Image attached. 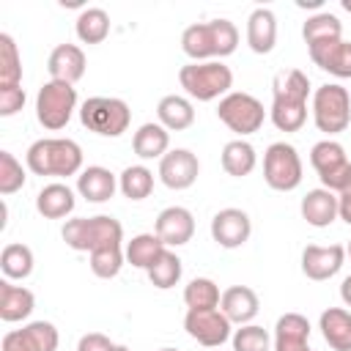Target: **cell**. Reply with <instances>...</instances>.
Returning <instances> with one entry per match:
<instances>
[{"mask_svg": "<svg viewBox=\"0 0 351 351\" xmlns=\"http://www.w3.org/2000/svg\"><path fill=\"white\" fill-rule=\"evenodd\" d=\"M274 101H271V123L280 132H299L307 121V96H310V80L299 69L280 71L274 77Z\"/></svg>", "mask_w": 351, "mask_h": 351, "instance_id": "6da1fadb", "label": "cell"}, {"mask_svg": "<svg viewBox=\"0 0 351 351\" xmlns=\"http://www.w3.org/2000/svg\"><path fill=\"white\" fill-rule=\"evenodd\" d=\"M236 47H239V30L230 19L197 22L181 33V49L186 58H192V63L228 58L236 52Z\"/></svg>", "mask_w": 351, "mask_h": 351, "instance_id": "7a4b0ae2", "label": "cell"}, {"mask_svg": "<svg viewBox=\"0 0 351 351\" xmlns=\"http://www.w3.org/2000/svg\"><path fill=\"white\" fill-rule=\"evenodd\" d=\"M25 162L36 176H77L82 173V148L69 137H41L27 148Z\"/></svg>", "mask_w": 351, "mask_h": 351, "instance_id": "3957f363", "label": "cell"}, {"mask_svg": "<svg viewBox=\"0 0 351 351\" xmlns=\"http://www.w3.org/2000/svg\"><path fill=\"white\" fill-rule=\"evenodd\" d=\"M60 236H63L66 247L90 255V252L99 250V247L121 244V241H123V225H121L115 217H107V214L74 217V219H66Z\"/></svg>", "mask_w": 351, "mask_h": 351, "instance_id": "277c9868", "label": "cell"}, {"mask_svg": "<svg viewBox=\"0 0 351 351\" xmlns=\"http://www.w3.org/2000/svg\"><path fill=\"white\" fill-rule=\"evenodd\" d=\"M181 88L197 99V101H214L219 96H228L233 88V71L222 60H203V63H186L178 71Z\"/></svg>", "mask_w": 351, "mask_h": 351, "instance_id": "5b68a950", "label": "cell"}, {"mask_svg": "<svg viewBox=\"0 0 351 351\" xmlns=\"http://www.w3.org/2000/svg\"><path fill=\"white\" fill-rule=\"evenodd\" d=\"M80 121L99 137H121L132 123V110L115 96H90L80 107Z\"/></svg>", "mask_w": 351, "mask_h": 351, "instance_id": "8992f818", "label": "cell"}, {"mask_svg": "<svg viewBox=\"0 0 351 351\" xmlns=\"http://www.w3.org/2000/svg\"><path fill=\"white\" fill-rule=\"evenodd\" d=\"M313 121H315L318 132H326V134L346 132L351 123V93L337 82H326V85L315 88Z\"/></svg>", "mask_w": 351, "mask_h": 351, "instance_id": "52a82bcc", "label": "cell"}, {"mask_svg": "<svg viewBox=\"0 0 351 351\" xmlns=\"http://www.w3.org/2000/svg\"><path fill=\"white\" fill-rule=\"evenodd\" d=\"M77 110V88L69 85V82H58V80H49L38 88V96H36V118L44 129L49 132H58L63 129L71 115Z\"/></svg>", "mask_w": 351, "mask_h": 351, "instance_id": "ba28073f", "label": "cell"}, {"mask_svg": "<svg viewBox=\"0 0 351 351\" xmlns=\"http://www.w3.org/2000/svg\"><path fill=\"white\" fill-rule=\"evenodd\" d=\"M217 118L236 134H255L261 132L263 121H266V110L263 104L252 96V93H244V90H230L228 96L219 99V107H217Z\"/></svg>", "mask_w": 351, "mask_h": 351, "instance_id": "9c48e42d", "label": "cell"}, {"mask_svg": "<svg viewBox=\"0 0 351 351\" xmlns=\"http://www.w3.org/2000/svg\"><path fill=\"white\" fill-rule=\"evenodd\" d=\"M263 178L277 192H291L302 184V159L291 143H271L263 154Z\"/></svg>", "mask_w": 351, "mask_h": 351, "instance_id": "30bf717a", "label": "cell"}, {"mask_svg": "<svg viewBox=\"0 0 351 351\" xmlns=\"http://www.w3.org/2000/svg\"><path fill=\"white\" fill-rule=\"evenodd\" d=\"M310 165L315 167L324 189H329L335 195L351 181V162L346 156V148L337 140H321V143H315L313 151H310Z\"/></svg>", "mask_w": 351, "mask_h": 351, "instance_id": "8fae6325", "label": "cell"}, {"mask_svg": "<svg viewBox=\"0 0 351 351\" xmlns=\"http://www.w3.org/2000/svg\"><path fill=\"white\" fill-rule=\"evenodd\" d=\"M184 329L192 340H197L206 348H219L230 337V321L219 307L214 310H186Z\"/></svg>", "mask_w": 351, "mask_h": 351, "instance_id": "7c38bea8", "label": "cell"}, {"mask_svg": "<svg viewBox=\"0 0 351 351\" xmlns=\"http://www.w3.org/2000/svg\"><path fill=\"white\" fill-rule=\"evenodd\" d=\"M200 176V162L189 148H173L159 159V178L167 189H189Z\"/></svg>", "mask_w": 351, "mask_h": 351, "instance_id": "4fadbf2b", "label": "cell"}, {"mask_svg": "<svg viewBox=\"0 0 351 351\" xmlns=\"http://www.w3.org/2000/svg\"><path fill=\"white\" fill-rule=\"evenodd\" d=\"M58 329L49 321H33L3 337V351H58Z\"/></svg>", "mask_w": 351, "mask_h": 351, "instance_id": "5bb4252c", "label": "cell"}, {"mask_svg": "<svg viewBox=\"0 0 351 351\" xmlns=\"http://www.w3.org/2000/svg\"><path fill=\"white\" fill-rule=\"evenodd\" d=\"M346 263V247L343 244H329V247H318V244H307L302 250V271L307 280H329L335 277Z\"/></svg>", "mask_w": 351, "mask_h": 351, "instance_id": "9a60e30c", "label": "cell"}, {"mask_svg": "<svg viewBox=\"0 0 351 351\" xmlns=\"http://www.w3.org/2000/svg\"><path fill=\"white\" fill-rule=\"evenodd\" d=\"M250 233H252V222L250 214L241 208H222L211 219V239L225 250L241 247L250 239Z\"/></svg>", "mask_w": 351, "mask_h": 351, "instance_id": "2e32d148", "label": "cell"}, {"mask_svg": "<svg viewBox=\"0 0 351 351\" xmlns=\"http://www.w3.org/2000/svg\"><path fill=\"white\" fill-rule=\"evenodd\" d=\"M154 233L165 241V247H181L195 236V217L184 206H167L159 211Z\"/></svg>", "mask_w": 351, "mask_h": 351, "instance_id": "e0dca14e", "label": "cell"}, {"mask_svg": "<svg viewBox=\"0 0 351 351\" xmlns=\"http://www.w3.org/2000/svg\"><path fill=\"white\" fill-rule=\"evenodd\" d=\"M307 52H310V60L318 69H324V71H329L340 80L351 77V41H343V38L321 41V44L307 47Z\"/></svg>", "mask_w": 351, "mask_h": 351, "instance_id": "ac0fdd59", "label": "cell"}, {"mask_svg": "<svg viewBox=\"0 0 351 351\" xmlns=\"http://www.w3.org/2000/svg\"><path fill=\"white\" fill-rule=\"evenodd\" d=\"M85 66H88V63H85V52H82L77 44H58V47L49 52V60H47L49 80L69 82V85H74L77 80H82Z\"/></svg>", "mask_w": 351, "mask_h": 351, "instance_id": "d6986e66", "label": "cell"}, {"mask_svg": "<svg viewBox=\"0 0 351 351\" xmlns=\"http://www.w3.org/2000/svg\"><path fill=\"white\" fill-rule=\"evenodd\" d=\"M219 310L225 313V318L230 324L244 326V324H252V318L258 315L261 299H258V293L250 285H230L228 291H222Z\"/></svg>", "mask_w": 351, "mask_h": 351, "instance_id": "ffe728a7", "label": "cell"}, {"mask_svg": "<svg viewBox=\"0 0 351 351\" xmlns=\"http://www.w3.org/2000/svg\"><path fill=\"white\" fill-rule=\"evenodd\" d=\"M310 321L302 313H285L274 324V351H313Z\"/></svg>", "mask_w": 351, "mask_h": 351, "instance_id": "44dd1931", "label": "cell"}, {"mask_svg": "<svg viewBox=\"0 0 351 351\" xmlns=\"http://www.w3.org/2000/svg\"><path fill=\"white\" fill-rule=\"evenodd\" d=\"M302 219L313 228H329L340 211H337V195L329 192V189H310L304 197H302Z\"/></svg>", "mask_w": 351, "mask_h": 351, "instance_id": "7402d4cb", "label": "cell"}, {"mask_svg": "<svg viewBox=\"0 0 351 351\" xmlns=\"http://www.w3.org/2000/svg\"><path fill=\"white\" fill-rule=\"evenodd\" d=\"M115 189H118V178L101 165H90L77 176V192L88 203H104L115 195Z\"/></svg>", "mask_w": 351, "mask_h": 351, "instance_id": "603a6c76", "label": "cell"}, {"mask_svg": "<svg viewBox=\"0 0 351 351\" xmlns=\"http://www.w3.org/2000/svg\"><path fill=\"white\" fill-rule=\"evenodd\" d=\"M277 41V16L269 8H255L247 19V44L255 55H269Z\"/></svg>", "mask_w": 351, "mask_h": 351, "instance_id": "cb8c5ba5", "label": "cell"}, {"mask_svg": "<svg viewBox=\"0 0 351 351\" xmlns=\"http://www.w3.org/2000/svg\"><path fill=\"white\" fill-rule=\"evenodd\" d=\"M36 307V296L33 291L14 285L11 280H0V318L5 324L14 321H25Z\"/></svg>", "mask_w": 351, "mask_h": 351, "instance_id": "d4e9b609", "label": "cell"}, {"mask_svg": "<svg viewBox=\"0 0 351 351\" xmlns=\"http://www.w3.org/2000/svg\"><path fill=\"white\" fill-rule=\"evenodd\" d=\"M77 200H74V192L71 186L55 181V184H47L38 195H36V211L44 217V219H63L74 211Z\"/></svg>", "mask_w": 351, "mask_h": 351, "instance_id": "484cf974", "label": "cell"}, {"mask_svg": "<svg viewBox=\"0 0 351 351\" xmlns=\"http://www.w3.org/2000/svg\"><path fill=\"white\" fill-rule=\"evenodd\" d=\"M318 329L329 348L335 351H351V313L343 307H326L318 318Z\"/></svg>", "mask_w": 351, "mask_h": 351, "instance_id": "4316f807", "label": "cell"}, {"mask_svg": "<svg viewBox=\"0 0 351 351\" xmlns=\"http://www.w3.org/2000/svg\"><path fill=\"white\" fill-rule=\"evenodd\" d=\"M156 118L159 123L167 129V132H184L195 123V107L186 96H178V93H170V96H162L159 104H156Z\"/></svg>", "mask_w": 351, "mask_h": 351, "instance_id": "83f0119b", "label": "cell"}, {"mask_svg": "<svg viewBox=\"0 0 351 351\" xmlns=\"http://www.w3.org/2000/svg\"><path fill=\"white\" fill-rule=\"evenodd\" d=\"M132 148L140 159H162L170 148V132L162 123H143L132 137Z\"/></svg>", "mask_w": 351, "mask_h": 351, "instance_id": "f1b7e54d", "label": "cell"}, {"mask_svg": "<svg viewBox=\"0 0 351 351\" xmlns=\"http://www.w3.org/2000/svg\"><path fill=\"white\" fill-rule=\"evenodd\" d=\"M255 165H258V156H255V148L247 140L239 137V140L225 143V148H222V170L228 176L244 178V176H250L255 170Z\"/></svg>", "mask_w": 351, "mask_h": 351, "instance_id": "f546056e", "label": "cell"}, {"mask_svg": "<svg viewBox=\"0 0 351 351\" xmlns=\"http://www.w3.org/2000/svg\"><path fill=\"white\" fill-rule=\"evenodd\" d=\"M167 247H165V241L156 236V233H140V236H134L129 244H126V261L134 266V269H151L154 266V261L165 252Z\"/></svg>", "mask_w": 351, "mask_h": 351, "instance_id": "4dcf8cb0", "label": "cell"}, {"mask_svg": "<svg viewBox=\"0 0 351 351\" xmlns=\"http://www.w3.org/2000/svg\"><path fill=\"white\" fill-rule=\"evenodd\" d=\"M302 38L307 47L321 44V41H335V38H343V25L335 14L321 11V14L307 16V22L302 25Z\"/></svg>", "mask_w": 351, "mask_h": 351, "instance_id": "1f68e13d", "label": "cell"}, {"mask_svg": "<svg viewBox=\"0 0 351 351\" xmlns=\"http://www.w3.org/2000/svg\"><path fill=\"white\" fill-rule=\"evenodd\" d=\"M74 30L82 44H101L110 36V16L104 8H85L77 16Z\"/></svg>", "mask_w": 351, "mask_h": 351, "instance_id": "d6a6232c", "label": "cell"}, {"mask_svg": "<svg viewBox=\"0 0 351 351\" xmlns=\"http://www.w3.org/2000/svg\"><path fill=\"white\" fill-rule=\"evenodd\" d=\"M118 189L129 200H145L154 192V173L145 165H129L118 176Z\"/></svg>", "mask_w": 351, "mask_h": 351, "instance_id": "836d02e7", "label": "cell"}, {"mask_svg": "<svg viewBox=\"0 0 351 351\" xmlns=\"http://www.w3.org/2000/svg\"><path fill=\"white\" fill-rule=\"evenodd\" d=\"M0 269L5 280H25L33 271V250L27 244H5L0 252Z\"/></svg>", "mask_w": 351, "mask_h": 351, "instance_id": "e575fe53", "label": "cell"}, {"mask_svg": "<svg viewBox=\"0 0 351 351\" xmlns=\"http://www.w3.org/2000/svg\"><path fill=\"white\" fill-rule=\"evenodd\" d=\"M22 82V58L16 41L8 33H0V88H14Z\"/></svg>", "mask_w": 351, "mask_h": 351, "instance_id": "d590c367", "label": "cell"}, {"mask_svg": "<svg viewBox=\"0 0 351 351\" xmlns=\"http://www.w3.org/2000/svg\"><path fill=\"white\" fill-rule=\"evenodd\" d=\"M181 271H184L181 258L167 247V250L154 261V266H151L145 274H148V280H151V285H154V288L167 291V288H173V285L181 280Z\"/></svg>", "mask_w": 351, "mask_h": 351, "instance_id": "8d00e7d4", "label": "cell"}, {"mask_svg": "<svg viewBox=\"0 0 351 351\" xmlns=\"http://www.w3.org/2000/svg\"><path fill=\"white\" fill-rule=\"evenodd\" d=\"M219 299H222V293H219L217 282L208 277H195L184 288V302L189 310H214V307H219Z\"/></svg>", "mask_w": 351, "mask_h": 351, "instance_id": "74e56055", "label": "cell"}, {"mask_svg": "<svg viewBox=\"0 0 351 351\" xmlns=\"http://www.w3.org/2000/svg\"><path fill=\"white\" fill-rule=\"evenodd\" d=\"M123 258H126V255H123L121 244L99 247V250L90 252V271H93L96 277H101V280H112V277L121 271Z\"/></svg>", "mask_w": 351, "mask_h": 351, "instance_id": "f35d334b", "label": "cell"}, {"mask_svg": "<svg viewBox=\"0 0 351 351\" xmlns=\"http://www.w3.org/2000/svg\"><path fill=\"white\" fill-rule=\"evenodd\" d=\"M25 167L16 162V156L11 151H0V192L3 195H14L16 189L25 186Z\"/></svg>", "mask_w": 351, "mask_h": 351, "instance_id": "ab89813d", "label": "cell"}, {"mask_svg": "<svg viewBox=\"0 0 351 351\" xmlns=\"http://www.w3.org/2000/svg\"><path fill=\"white\" fill-rule=\"evenodd\" d=\"M269 332L258 324H244L233 332V351H269Z\"/></svg>", "mask_w": 351, "mask_h": 351, "instance_id": "60d3db41", "label": "cell"}, {"mask_svg": "<svg viewBox=\"0 0 351 351\" xmlns=\"http://www.w3.org/2000/svg\"><path fill=\"white\" fill-rule=\"evenodd\" d=\"M25 107V88L14 85V88H0V115H16Z\"/></svg>", "mask_w": 351, "mask_h": 351, "instance_id": "b9f144b4", "label": "cell"}, {"mask_svg": "<svg viewBox=\"0 0 351 351\" xmlns=\"http://www.w3.org/2000/svg\"><path fill=\"white\" fill-rule=\"evenodd\" d=\"M77 351H115V343L107 335H101V332H90V335L80 337Z\"/></svg>", "mask_w": 351, "mask_h": 351, "instance_id": "7bdbcfd3", "label": "cell"}, {"mask_svg": "<svg viewBox=\"0 0 351 351\" xmlns=\"http://www.w3.org/2000/svg\"><path fill=\"white\" fill-rule=\"evenodd\" d=\"M337 211L346 225H351V181L337 192Z\"/></svg>", "mask_w": 351, "mask_h": 351, "instance_id": "ee69618b", "label": "cell"}, {"mask_svg": "<svg viewBox=\"0 0 351 351\" xmlns=\"http://www.w3.org/2000/svg\"><path fill=\"white\" fill-rule=\"evenodd\" d=\"M340 299H343V304L346 307H351V274L343 280V285H340Z\"/></svg>", "mask_w": 351, "mask_h": 351, "instance_id": "f6af8a7d", "label": "cell"}, {"mask_svg": "<svg viewBox=\"0 0 351 351\" xmlns=\"http://www.w3.org/2000/svg\"><path fill=\"white\" fill-rule=\"evenodd\" d=\"M340 5H343V11H348V14H351V0H340Z\"/></svg>", "mask_w": 351, "mask_h": 351, "instance_id": "bcb514c9", "label": "cell"}, {"mask_svg": "<svg viewBox=\"0 0 351 351\" xmlns=\"http://www.w3.org/2000/svg\"><path fill=\"white\" fill-rule=\"evenodd\" d=\"M115 351H129V348L126 346H115Z\"/></svg>", "mask_w": 351, "mask_h": 351, "instance_id": "7dc6e473", "label": "cell"}, {"mask_svg": "<svg viewBox=\"0 0 351 351\" xmlns=\"http://www.w3.org/2000/svg\"><path fill=\"white\" fill-rule=\"evenodd\" d=\"M346 255H348V258H351V241H348V247H346Z\"/></svg>", "mask_w": 351, "mask_h": 351, "instance_id": "c3c4849f", "label": "cell"}, {"mask_svg": "<svg viewBox=\"0 0 351 351\" xmlns=\"http://www.w3.org/2000/svg\"><path fill=\"white\" fill-rule=\"evenodd\" d=\"M159 351H178V348H159Z\"/></svg>", "mask_w": 351, "mask_h": 351, "instance_id": "681fc988", "label": "cell"}]
</instances>
